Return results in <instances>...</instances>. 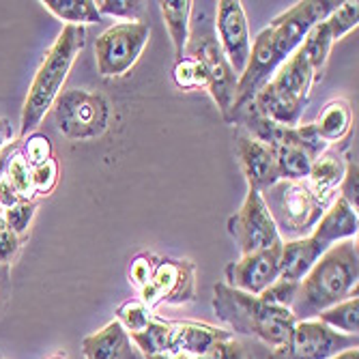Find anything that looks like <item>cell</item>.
<instances>
[{"label": "cell", "instance_id": "1f68e13d", "mask_svg": "<svg viewBox=\"0 0 359 359\" xmlns=\"http://www.w3.org/2000/svg\"><path fill=\"white\" fill-rule=\"evenodd\" d=\"M20 153L30 168H35V166H39V164H43V161L54 157V149H52L50 138L46 134H39V132H32L22 140Z\"/></svg>", "mask_w": 359, "mask_h": 359}, {"label": "cell", "instance_id": "e0dca14e", "mask_svg": "<svg viewBox=\"0 0 359 359\" xmlns=\"http://www.w3.org/2000/svg\"><path fill=\"white\" fill-rule=\"evenodd\" d=\"M82 353L84 359H144L118 320H110L100 332L88 334L82 340Z\"/></svg>", "mask_w": 359, "mask_h": 359}, {"label": "cell", "instance_id": "52a82bcc", "mask_svg": "<svg viewBox=\"0 0 359 359\" xmlns=\"http://www.w3.org/2000/svg\"><path fill=\"white\" fill-rule=\"evenodd\" d=\"M52 108L60 134L76 142L102 138L112 116L106 97L84 88L62 90Z\"/></svg>", "mask_w": 359, "mask_h": 359}, {"label": "cell", "instance_id": "7c38bea8", "mask_svg": "<svg viewBox=\"0 0 359 359\" xmlns=\"http://www.w3.org/2000/svg\"><path fill=\"white\" fill-rule=\"evenodd\" d=\"M340 3L336 0H302V3L292 5L288 11L280 13L273 22H269V32H271V43L276 52V60L282 65L288 60V56L295 52L310 28L323 20H327Z\"/></svg>", "mask_w": 359, "mask_h": 359}, {"label": "cell", "instance_id": "83f0119b", "mask_svg": "<svg viewBox=\"0 0 359 359\" xmlns=\"http://www.w3.org/2000/svg\"><path fill=\"white\" fill-rule=\"evenodd\" d=\"M153 318H155V310L144 306L140 299H127L116 308L114 320H118V325L129 336H134V334L144 332Z\"/></svg>", "mask_w": 359, "mask_h": 359}, {"label": "cell", "instance_id": "ac0fdd59", "mask_svg": "<svg viewBox=\"0 0 359 359\" xmlns=\"http://www.w3.org/2000/svg\"><path fill=\"white\" fill-rule=\"evenodd\" d=\"M359 233V217L357 211L340 196L330 205V209L323 213L318 224L314 226L312 237L318 239L323 245L332 248L334 243L346 241V239H357Z\"/></svg>", "mask_w": 359, "mask_h": 359}, {"label": "cell", "instance_id": "8992f818", "mask_svg": "<svg viewBox=\"0 0 359 359\" xmlns=\"http://www.w3.org/2000/svg\"><path fill=\"white\" fill-rule=\"evenodd\" d=\"M183 54L191 56L201 65L205 80H207L205 90L211 95V100L215 102L222 118L226 123H231L239 78L233 72L231 65H228L215 37L213 20L207 18L205 11L198 13V20L189 24V39H187Z\"/></svg>", "mask_w": 359, "mask_h": 359}, {"label": "cell", "instance_id": "60d3db41", "mask_svg": "<svg viewBox=\"0 0 359 359\" xmlns=\"http://www.w3.org/2000/svg\"><path fill=\"white\" fill-rule=\"evenodd\" d=\"M13 136H15L13 134V123L7 116H0V153H3L9 147Z\"/></svg>", "mask_w": 359, "mask_h": 359}, {"label": "cell", "instance_id": "7a4b0ae2", "mask_svg": "<svg viewBox=\"0 0 359 359\" xmlns=\"http://www.w3.org/2000/svg\"><path fill=\"white\" fill-rule=\"evenodd\" d=\"M211 304L215 316L231 330V334L256 338L271 351L280 348L288 340L297 323L288 308L269 306L260 297L231 288L224 282L213 286Z\"/></svg>", "mask_w": 359, "mask_h": 359}, {"label": "cell", "instance_id": "d4e9b609", "mask_svg": "<svg viewBox=\"0 0 359 359\" xmlns=\"http://www.w3.org/2000/svg\"><path fill=\"white\" fill-rule=\"evenodd\" d=\"M132 342L136 344V348L142 353V357H155V355H168V344H170V320H164L155 316L151 320V325L140 332L129 336Z\"/></svg>", "mask_w": 359, "mask_h": 359}, {"label": "cell", "instance_id": "7bdbcfd3", "mask_svg": "<svg viewBox=\"0 0 359 359\" xmlns=\"http://www.w3.org/2000/svg\"><path fill=\"white\" fill-rule=\"evenodd\" d=\"M48 359H69V357H67V353H65V351H58V353L50 355Z\"/></svg>", "mask_w": 359, "mask_h": 359}, {"label": "cell", "instance_id": "d6a6232c", "mask_svg": "<svg viewBox=\"0 0 359 359\" xmlns=\"http://www.w3.org/2000/svg\"><path fill=\"white\" fill-rule=\"evenodd\" d=\"M327 24H330L334 41L342 39L346 32H351L359 24V3H353V0L340 3L336 11L327 18Z\"/></svg>", "mask_w": 359, "mask_h": 359}, {"label": "cell", "instance_id": "ba28073f", "mask_svg": "<svg viewBox=\"0 0 359 359\" xmlns=\"http://www.w3.org/2000/svg\"><path fill=\"white\" fill-rule=\"evenodd\" d=\"M151 39L144 22H118L106 28L95 41L97 69L104 78H123L134 69Z\"/></svg>", "mask_w": 359, "mask_h": 359}, {"label": "cell", "instance_id": "b9f144b4", "mask_svg": "<svg viewBox=\"0 0 359 359\" xmlns=\"http://www.w3.org/2000/svg\"><path fill=\"white\" fill-rule=\"evenodd\" d=\"M332 359H359V348H357V346H355V348H346V351L334 355Z\"/></svg>", "mask_w": 359, "mask_h": 359}, {"label": "cell", "instance_id": "484cf974", "mask_svg": "<svg viewBox=\"0 0 359 359\" xmlns=\"http://www.w3.org/2000/svg\"><path fill=\"white\" fill-rule=\"evenodd\" d=\"M323 325L344 334V336H357L359 332V299L357 295L340 302L338 306L325 310L316 316Z\"/></svg>", "mask_w": 359, "mask_h": 359}, {"label": "cell", "instance_id": "4fadbf2b", "mask_svg": "<svg viewBox=\"0 0 359 359\" xmlns=\"http://www.w3.org/2000/svg\"><path fill=\"white\" fill-rule=\"evenodd\" d=\"M215 37L217 43L233 67L237 78L243 74L245 65L250 60L252 52V35H250V24L243 11V3L239 0H219L215 5Z\"/></svg>", "mask_w": 359, "mask_h": 359}, {"label": "cell", "instance_id": "d590c367", "mask_svg": "<svg viewBox=\"0 0 359 359\" xmlns=\"http://www.w3.org/2000/svg\"><path fill=\"white\" fill-rule=\"evenodd\" d=\"M157 260H159V256H155L151 252L136 254L132 258V263H129V271H127L129 284H132L134 288H138V290H142L149 284V280H151V276H153V271L157 267Z\"/></svg>", "mask_w": 359, "mask_h": 359}, {"label": "cell", "instance_id": "9a60e30c", "mask_svg": "<svg viewBox=\"0 0 359 359\" xmlns=\"http://www.w3.org/2000/svg\"><path fill=\"white\" fill-rule=\"evenodd\" d=\"M235 155L248 181V189L263 194L265 189H269L280 181L276 151L269 144L250 136L241 127L235 134Z\"/></svg>", "mask_w": 359, "mask_h": 359}, {"label": "cell", "instance_id": "d6986e66", "mask_svg": "<svg viewBox=\"0 0 359 359\" xmlns=\"http://www.w3.org/2000/svg\"><path fill=\"white\" fill-rule=\"evenodd\" d=\"M327 250V245H323L312 235L295 241H284L280 254V280L299 284Z\"/></svg>", "mask_w": 359, "mask_h": 359}, {"label": "cell", "instance_id": "7402d4cb", "mask_svg": "<svg viewBox=\"0 0 359 359\" xmlns=\"http://www.w3.org/2000/svg\"><path fill=\"white\" fill-rule=\"evenodd\" d=\"M191 0H164L159 3L161 15H164V24L168 28V35L175 48V60L183 56L187 39H189V24H191V11H194Z\"/></svg>", "mask_w": 359, "mask_h": 359}, {"label": "cell", "instance_id": "3957f363", "mask_svg": "<svg viewBox=\"0 0 359 359\" xmlns=\"http://www.w3.org/2000/svg\"><path fill=\"white\" fill-rule=\"evenodd\" d=\"M84 46H86L84 28L65 24V28L58 32L56 41L46 52L35 78L30 82L28 95L24 100V108H22V123H20L22 138L37 132V127L41 125L46 114L52 110Z\"/></svg>", "mask_w": 359, "mask_h": 359}, {"label": "cell", "instance_id": "2e32d148", "mask_svg": "<svg viewBox=\"0 0 359 359\" xmlns=\"http://www.w3.org/2000/svg\"><path fill=\"white\" fill-rule=\"evenodd\" d=\"M233 338L231 332L209 323H196V320H170V344L168 355H185L196 357L209 351L213 344Z\"/></svg>", "mask_w": 359, "mask_h": 359}, {"label": "cell", "instance_id": "30bf717a", "mask_svg": "<svg viewBox=\"0 0 359 359\" xmlns=\"http://www.w3.org/2000/svg\"><path fill=\"white\" fill-rule=\"evenodd\" d=\"M357 344V336H344L323 325L318 318L297 320L288 340L280 348L271 351L269 359H332Z\"/></svg>", "mask_w": 359, "mask_h": 359}, {"label": "cell", "instance_id": "cb8c5ba5", "mask_svg": "<svg viewBox=\"0 0 359 359\" xmlns=\"http://www.w3.org/2000/svg\"><path fill=\"white\" fill-rule=\"evenodd\" d=\"M52 15L67 22V26H86L97 24L104 18L95 7V0H43L41 3Z\"/></svg>", "mask_w": 359, "mask_h": 359}, {"label": "cell", "instance_id": "f1b7e54d", "mask_svg": "<svg viewBox=\"0 0 359 359\" xmlns=\"http://www.w3.org/2000/svg\"><path fill=\"white\" fill-rule=\"evenodd\" d=\"M172 82L181 88V90H198L207 86L205 74L201 69V65L196 62L191 56L183 54L181 58L175 60V67H172Z\"/></svg>", "mask_w": 359, "mask_h": 359}, {"label": "cell", "instance_id": "ab89813d", "mask_svg": "<svg viewBox=\"0 0 359 359\" xmlns=\"http://www.w3.org/2000/svg\"><path fill=\"white\" fill-rule=\"evenodd\" d=\"M18 203H22L20 194L9 185V181L5 177H0V209L7 211V209L15 207Z\"/></svg>", "mask_w": 359, "mask_h": 359}, {"label": "cell", "instance_id": "f546056e", "mask_svg": "<svg viewBox=\"0 0 359 359\" xmlns=\"http://www.w3.org/2000/svg\"><path fill=\"white\" fill-rule=\"evenodd\" d=\"M147 359H254L248 348L235 340V338H228L222 340L217 344H213L209 351H205L203 355H196V357H185V355H155V357H147Z\"/></svg>", "mask_w": 359, "mask_h": 359}, {"label": "cell", "instance_id": "f35d334b", "mask_svg": "<svg viewBox=\"0 0 359 359\" xmlns=\"http://www.w3.org/2000/svg\"><path fill=\"white\" fill-rule=\"evenodd\" d=\"M22 245V239L11 231L9 224L0 215V265H11L18 256Z\"/></svg>", "mask_w": 359, "mask_h": 359}, {"label": "cell", "instance_id": "8d00e7d4", "mask_svg": "<svg viewBox=\"0 0 359 359\" xmlns=\"http://www.w3.org/2000/svg\"><path fill=\"white\" fill-rule=\"evenodd\" d=\"M340 198H344L355 211H357V201H359V168L357 159L353 155H344V177L338 185Z\"/></svg>", "mask_w": 359, "mask_h": 359}, {"label": "cell", "instance_id": "5b68a950", "mask_svg": "<svg viewBox=\"0 0 359 359\" xmlns=\"http://www.w3.org/2000/svg\"><path fill=\"white\" fill-rule=\"evenodd\" d=\"M263 201L276 222L282 241L310 237L314 226L336 201V196H323L304 181H278L263 191Z\"/></svg>", "mask_w": 359, "mask_h": 359}, {"label": "cell", "instance_id": "603a6c76", "mask_svg": "<svg viewBox=\"0 0 359 359\" xmlns=\"http://www.w3.org/2000/svg\"><path fill=\"white\" fill-rule=\"evenodd\" d=\"M334 43L336 41L332 37L330 24H327V20H323V22H318V24H314L310 28V32L306 35L304 43L299 46V50L304 52L306 60L310 62V67L314 72L316 82L325 74V67H327V60H330V54H332V46Z\"/></svg>", "mask_w": 359, "mask_h": 359}, {"label": "cell", "instance_id": "4316f807", "mask_svg": "<svg viewBox=\"0 0 359 359\" xmlns=\"http://www.w3.org/2000/svg\"><path fill=\"white\" fill-rule=\"evenodd\" d=\"M3 177L9 181V185L20 194L22 201H35V191H32V179H30V166L22 157L20 149H11L5 159Z\"/></svg>", "mask_w": 359, "mask_h": 359}, {"label": "cell", "instance_id": "8fae6325", "mask_svg": "<svg viewBox=\"0 0 359 359\" xmlns=\"http://www.w3.org/2000/svg\"><path fill=\"white\" fill-rule=\"evenodd\" d=\"M151 310L159 306H185L196 299V265L187 258H161L138 297Z\"/></svg>", "mask_w": 359, "mask_h": 359}, {"label": "cell", "instance_id": "e575fe53", "mask_svg": "<svg viewBox=\"0 0 359 359\" xmlns=\"http://www.w3.org/2000/svg\"><path fill=\"white\" fill-rule=\"evenodd\" d=\"M35 215H37V203L35 201H22L15 207L3 211V219L9 224V228L20 239L28 233V228H30L32 219H35Z\"/></svg>", "mask_w": 359, "mask_h": 359}, {"label": "cell", "instance_id": "277c9868", "mask_svg": "<svg viewBox=\"0 0 359 359\" xmlns=\"http://www.w3.org/2000/svg\"><path fill=\"white\" fill-rule=\"evenodd\" d=\"M314 82L316 78L310 62L297 48L288 56V60H284L276 69L271 80L254 95L250 106L278 125L297 127L302 125Z\"/></svg>", "mask_w": 359, "mask_h": 359}, {"label": "cell", "instance_id": "ffe728a7", "mask_svg": "<svg viewBox=\"0 0 359 359\" xmlns=\"http://www.w3.org/2000/svg\"><path fill=\"white\" fill-rule=\"evenodd\" d=\"M312 125L316 129V134L320 136V140L327 147L344 140L353 127V108H351L348 100L338 97V100L327 102Z\"/></svg>", "mask_w": 359, "mask_h": 359}, {"label": "cell", "instance_id": "74e56055", "mask_svg": "<svg viewBox=\"0 0 359 359\" xmlns=\"http://www.w3.org/2000/svg\"><path fill=\"white\" fill-rule=\"evenodd\" d=\"M297 286L295 282H286V280H276L269 288H265L260 292V299L269 306H278V308H288L290 310V304L295 299V292H297Z\"/></svg>", "mask_w": 359, "mask_h": 359}, {"label": "cell", "instance_id": "5bb4252c", "mask_svg": "<svg viewBox=\"0 0 359 359\" xmlns=\"http://www.w3.org/2000/svg\"><path fill=\"white\" fill-rule=\"evenodd\" d=\"M280 254H282V245L241 256L237 263L226 265L224 284L258 297L260 292L269 288L280 278Z\"/></svg>", "mask_w": 359, "mask_h": 359}, {"label": "cell", "instance_id": "9c48e42d", "mask_svg": "<svg viewBox=\"0 0 359 359\" xmlns=\"http://www.w3.org/2000/svg\"><path fill=\"white\" fill-rule=\"evenodd\" d=\"M226 228L228 235L237 241L241 256L263 252V250H273L284 243L276 228V222L263 201V194L254 189H248L241 209L228 217Z\"/></svg>", "mask_w": 359, "mask_h": 359}, {"label": "cell", "instance_id": "836d02e7", "mask_svg": "<svg viewBox=\"0 0 359 359\" xmlns=\"http://www.w3.org/2000/svg\"><path fill=\"white\" fill-rule=\"evenodd\" d=\"M95 7L102 18L112 15L127 22H138V18L144 11V3H140V0H97Z\"/></svg>", "mask_w": 359, "mask_h": 359}, {"label": "cell", "instance_id": "44dd1931", "mask_svg": "<svg viewBox=\"0 0 359 359\" xmlns=\"http://www.w3.org/2000/svg\"><path fill=\"white\" fill-rule=\"evenodd\" d=\"M344 177V155L334 149H325L314 161L308 175V183L323 196H338V185Z\"/></svg>", "mask_w": 359, "mask_h": 359}, {"label": "cell", "instance_id": "6da1fadb", "mask_svg": "<svg viewBox=\"0 0 359 359\" xmlns=\"http://www.w3.org/2000/svg\"><path fill=\"white\" fill-rule=\"evenodd\" d=\"M359 248L357 239L334 243L325 252L308 276L299 282L290 312L295 320H312L320 312L357 295Z\"/></svg>", "mask_w": 359, "mask_h": 359}, {"label": "cell", "instance_id": "4dcf8cb0", "mask_svg": "<svg viewBox=\"0 0 359 359\" xmlns=\"http://www.w3.org/2000/svg\"><path fill=\"white\" fill-rule=\"evenodd\" d=\"M30 179H32V191H35V198H46V196H50L58 185V179H60L58 161L52 157V159L43 161V164L30 168Z\"/></svg>", "mask_w": 359, "mask_h": 359}]
</instances>
